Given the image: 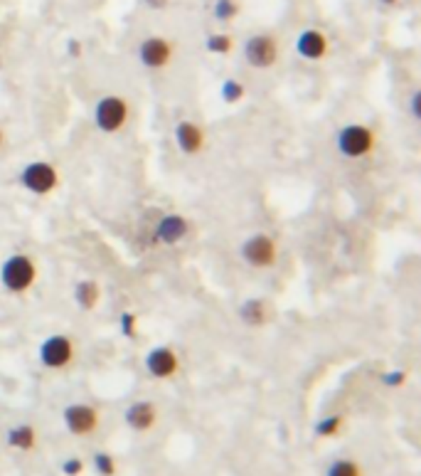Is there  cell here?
Returning <instances> with one entry per match:
<instances>
[{"mask_svg": "<svg viewBox=\"0 0 421 476\" xmlns=\"http://www.w3.org/2000/svg\"><path fill=\"white\" fill-rule=\"evenodd\" d=\"M119 321H121V333L128 336V338H133V336H135V326H138V319H135L133 311H124Z\"/></svg>", "mask_w": 421, "mask_h": 476, "instance_id": "obj_24", "label": "cell"}, {"mask_svg": "<svg viewBox=\"0 0 421 476\" xmlns=\"http://www.w3.org/2000/svg\"><path fill=\"white\" fill-rule=\"evenodd\" d=\"M74 301L82 311H91L96 309V304L101 301V287L94 279H82L74 287Z\"/></svg>", "mask_w": 421, "mask_h": 476, "instance_id": "obj_16", "label": "cell"}, {"mask_svg": "<svg viewBox=\"0 0 421 476\" xmlns=\"http://www.w3.org/2000/svg\"><path fill=\"white\" fill-rule=\"evenodd\" d=\"M124 419L133 432L143 435V432H151L158 424V408L151 400H135V403H131L126 408Z\"/></svg>", "mask_w": 421, "mask_h": 476, "instance_id": "obj_13", "label": "cell"}, {"mask_svg": "<svg viewBox=\"0 0 421 476\" xmlns=\"http://www.w3.org/2000/svg\"><path fill=\"white\" fill-rule=\"evenodd\" d=\"M74 361V338L64 333L47 336L40 343V363L50 370H62Z\"/></svg>", "mask_w": 421, "mask_h": 476, "instance_id": "obj_8", "label": "cell"}, {"mask_svg": "<svg viewBox=\"0 0 421 476\" xmlns=\"http://www.w3.org/2000/svg\"><path fill=\"white\" fill-rule=\"evenodd\" d=\"M20 185L32 195H50L57 190L59 173L50 161H30L20 171Z\"/></svg>", "mask_w": 421, "mask_h": 476, "instance_id": "obj_4", "label": "cell"}, {"mask_svg": "<svg viewBox=\"0 0 421 476\" xmlns=\"http://www.w3.org/2000/svg\"><path fill=\"white\" fill-rule=\"evenodd\" d=\"M143 3H146V6L151 8V10H165L170 0H143Z\"/></svg>", "mask_w": 421, "mask_h": 476, "instance_id": "obj_28", "label": "cell"}, {"mask_svg": "<svg viewBox=\"0 0 421 476\" xmlns=\"http://www.w3.org/2000/svg\"><path fill=\"white\" fill-rule=\"evenodd\" d=\"M242 52H244V59L249 67L271 69L279 62V42L269 32H256V35L246 37Z\"/></svg>", "mask_w": 421, "mask_h": 476, "instance_id": "obj_6", "label": "cell"}, {"mask_svg": "<svg viewBox=\"0 0 421 476\" xmlns=\"http://www.w3.org/2000/svg\"><path fill=\"white\" fill-rule=\"evenodd\" d=\"M62 474L64 476H82L84 474V461L79 456H69L62 461Z\"/></svg>", "mask_w": 421, "mask_h": 476, "instance_id": "obj_25", "label": "cell"}, {"mask_svg": "<svg viewBox=\"0 0 421 476\" xmlns=\"http://www.w3.org/2000/svg\"><path fill=\"white\" fill-rule=\"evenodd\" d=\"M242 6H239V0H214V6H212V15L217 22H232L234 17L239 15Z\"/></svg>", "mask_w": 421, "mask_h": 476, "instance_id": "obj_20", "label": "cell"}, {"mask_svg": "<svg viewBox=\"0 0 421 476\" xmlns=\"http://www.w3.org/2000/svg\"><path fill=\"white\" fill-rule=\"evenodd\" d=\"M205 48H207V52L224 57V55H232L234 37L227 35V32H212V35H207V40H205Z\"/></svg>", "mask_w": 421, "mask_h": 476, "instance_id": "obj_19", "label": "cell"}, {"mask_svg": "<svg viewBox=\"0 0 421 476\" xmlns=\"http://www.w3.org/2000/svg\"><path fill=\"white\" fill-rule=\"evenodd\" d=\"M143 366H146L148 375L156 377V380H170L180 370V358L170 345H156V348L148 351Z\"/></svg>", "mask_w": 421, "mask_h": 476, "instance_id": "obj_10", "label": "cell"}, {"mask_svg": "<svg viewBox=\"0 0 421 476\" xmlns=\"http://www.w3.org/2000/svg\"><path fill=\"white\" fill-rule=\"evenodd\" d=\"M187 230H190V222L182 215H165L156 225V240L163 245H177L187 237Z\"/></svg>", "mask_w": 421, "mask_h": 476, "instance_id": "obj_14", "label": "cell"}, {"mask_svg": "<svg viewBox=\"0 0 421 476\" xmlns=\"http://www.w3.org/2000/svg\"><path fill=\"white\" fill-rule=\"evenodd\" d=\"M8 447L17 452H32L37 447V429L27 422L10 427L8 429Z\"/></svg>", "mask_w": 421, "mask_h": 476, "instance_id": "obj_15", "label": "cell"}, {"mask_svg": "<svg viewBox=\"0 0 421 476\" xmlns=\"http://www.w3.org/2000/svg\"><path fill=\"white\" fill-rule=\"evenodd\" d=\"M325 476H364V469L360 466V461L350 459V456H340L327 464Z\"/></svg>", "mask_w": 421, "mask_h": 476, "instance_id": "obj_18", "label": "cell"}, {"mask_svg": "<svg viewBox=\"0 0 421 476\" xmlns=\"http://www.w3.org/2000/svg\"><path fill=\"white\" fill-rule=\"evenodd\" d=\"M242 259L249 264L251 269H269L279 259V245L266 232H256V235L246 237L242 242Z\"/></svg>", "mask_w": 421, "mask_h": 476, "instance_id": "obj_5", "label": "cell"}, {"mask_svg": "<svg viewBox=\"0 0 421 476\" xmlns=\"http://www.w3.org/2000/svg\"><path fill=\"white\" fill-rule=\"evenodd\" d=\"M62 422L67 427L69 435L74 437H91L96 435V429L101 424L99 410L91 408L87 403H72L62 410Z\"/></svg>", "mask_w": 421, "mask_h": 476, "instance_id": "obj_7", "label": "cell"}, {"mask_svg": "<svg viewBox=\"0 0 421 476\" xmlns=\"http://www.w3.org/2000/svg\"><path fill=\"white\" fill-rule=\"evenodd\" d=\"M382 380H385V385L397 387V385H401V382L406 380V373H404V370H392V373H385V375H382Z\"/></svg>", "mask_w": 421, "mask_h": 476, "instance_id": "obj_26", "label": "cell"}, {"mask_svg": "<svg viewBox=\"0 0 421 476\" xmlns=\"http://www.w3.org/2000/svg\"><path fill=\"white\" fill-rule=\"evenodd\" d=\"M91 464H94V471L99 476H116V459L109 452H96Z\"/></svg>", "mask_w": 421, "mask_h": 476, "instance_id": "obj_23", "label": "cell"}, {"mask_svg": "<svg viewBox=\"0 0 421 476\" xmlns=\"http://www.w3.org/2000/svg\"><path fill=\"white\" fill-rule=\"evenodd\" d=\"M411 114H414L416 121L421 119V94L419 92H414V96H411Z\"/></svg>", "mask_w": 421, "mask_h": 476, "instance_id": "obj_27", "label": "cell"}, {"mask_svg": "<svg viewBox=\"0 0 421 476\" xmlns=\"http://www.w3.org/2000/svg\"><path fill=\"white\" fill-rule=\"evenodd\" d=\"M239 319L251 329H259L269 321V306H266L264 298H246L239 306Z\"/></svg>", "mask_w": 421, "mask_h": 476, "instance_id": "obj_17", "label": "cell"}, {"mask_svg": "<svg viewBox=\"0 0 421 476\" xmlns=\"http://www.w3.org/2000/svg\"><path fill=\"white\" fill-rule=\"evenodd\" d=\"M175 143L185 156H198L207 146V134L198 121L182 119L175 124Z\"/></svg>", "mask_w": 421, "mask_h": 476, "instance_id": "obj_11", "label": "cell"}, {"mask_svg": "<svg viewBox=\"0 0 421 476\" xmlns=\"http://www.w3.org/2000/svg\"><path fill=\"white\" fill-rule=\"evenodd\" d=\"M3 141H6V136H3V131H0V146H3Z\"/></svg>", "mask_w": 421, "mask_h": 476, "instance_id": "obj_31", "label": "cell"}, {"mask_svg": "<svg viewBox=\"0 0 421 476\" xmlns=\"http://www.w3.org/2000/svg\"><path fill=\"white\" fill-rule=\"evenodd\" d=\"M382 3H385V6H394L397 0H382Z\"/></svg>", "mask_w": 421, "mask_h": 476, "instance_id": "obj_30", "label": "cell"}, {"mask_svg": "<svg viewBox=\"0 0 421 476\" xmlns=\"http://www.w3.org/2000/svg\"><path fill=\"white\" fill-rule=\"evenodd\" d=\"M37 282V264L30 254H10L0 267V284L10 294H25Z\"/></svg>", "mask_w": 421, "mask_h": 476, "instance_id": "obj_1", "label": "cell"}, {"mask_svg": "<svg viewBox=\"0 0 421 476\" xmlns=\"http://www.w3.org/2000/svg\"><path fill=\"white\" fill-rule=\"evenodd\" d=\"M131 119V104L119 94H106L94 104V126L101 134H119Z\"/></svg>", "mask_w": 421, "mask_h": 476, "instance_id": "obj_2", "label": "cell"}, {"mask_svg": "<svg viewBox=\"0 0 421 476\" xmlns=\"http://www.w3.org/2000/svg\"><path fill=\"white\" fill-rule=\"evenodd\" d=\"M335 146H338L340 156L357 161V158L369 156L377 148V136L367 124H348L338 131Z\"/></svg>", "mask_w": 421, "mask_h": 476, "instance_id": "obj_3", "label": "cell"}, {"mask_svg": "<svg viewBox=\"0 0 421 476\" xmlns=\"http://www.w3.org/2000/svg\"><path fill=\"white\" fill-rule=\"evenodd\" d=\"M296 52L308 62H320L330 52V40L318 27H306L301 35L296 37Z\"/></svg>", "mask_w": 421, "mask_h": 476, "instance_id": "obj_12", "label": "cell"}, {"mask_svg": "<svg viewBox=\"0 0 421 476\" xmlns=\"http://www.w3.org/2000/svg\"><path fill=\"white\" fill-rule=\"evenodd\" d=\"M67 48H69V52H72V57H79V55H82V45H79L77 40L67 42Z\"/></svg>", "mask_w": 421, "mask_h": 476, "instance_id": "obj_29", "label": "cell"}, {"mask_svg": "<svg viewBox=\"0 0 421 476\" xmlns=\"http://www.w3.org/2000/svg\"><path fill=\"white\" fill-rule=\"evenodd\" d=\"M345 427V417L343 414H327V417H323L320 422L316 424V435L318 437H338L340 429Z\"/></svg>", "mask_w": 421, "mask_h": 476, "instance_id": "obj_21", "label": "cell"}, {"mask_svg": "<svg viewBox=\"0 0 421 476\" xmlns=\"http://www.w3.org/2000/svg\"><path fill=\"white\" fill-rule=\"evenodd\" d=\"M219 94H222V99L227 101V104H239L246 94V87L239 79H227V82L222 84V92H219Z\"/></svg>", "mask_w": 421, "mask_h": 476, "instance_id": "obj_22", "label": "cell"}, {"mask_svg": "<svg viewBox=\"0 0 421 476\" xmlns=\"http://www.w3.org/2000/svg\"><path fill=\"white\" fill-rule=\"evenodd\" d=\"M172 57H175V45H172V40H168V37L151 35L146 37V40H140L138 59L146 69H153V72L165 69L168 64L172 62Z\"/></svg>", "mask_w": 421, "mask_h": 476, "instance_id": "obj_9", "label": "cell"}]
</instances>
